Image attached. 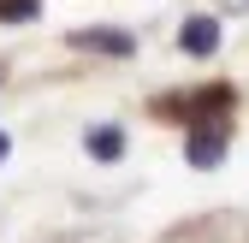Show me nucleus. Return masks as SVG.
I'll return each mask as SVG.
<instances>
[{"label":"nucleus","instance_id":"1","mask_svg":"<svg viewBox=\"0 0 249 243\" xmlns=\"http://www.w3.org/2000/svg\"><path fill=\"white\" fill-rule=\"evenodd\" d=\"M178 48L184 53H213V48H220V18H184V30H178Z\"/></svg>","mask_w":249,"mask_h":243},{"label":"nucleus","instance_id":"2","mask_svg":"<svg viewBox=\"0 0 249 243\" xmlns=\"http://www.w3.org/2000/svg\"><path fill=\"white\" fill-rule=\"evenodd\" d=\"M71 42L77 48H95V53H137V36H131V30H77Z\"/></svg>","mask_w":249,"mask_h":243},{"label":"nucleus","instance_id":"3","mask_svg":"<svg viewBox=\"0 0 249 243\" xmlns=\"http://www.w3.org/2000/svg\"><path fill=\"white\" fill-rule=\"evenodd\" d=\"M220 160H226V137L202 125V131L190 137V166H220Z\"/></svg>","mask_w":249,"mask_h":243},{"label":"nucleus","instance_id":"4","mask_svg":"<svg viewBox=\"0 0 249 243\" xmlns=\"http://www.w3.org/2000/svg\"><path fill=\"white\" fill-rule=\"evenodd\" d=\"M89 155H95V160H119L124 155V131L119 125H95V131H89Z\"/></svg>","mask_w":249,"mask_h":243},{"label":"nucleus","instance_id":"5","mask_svg":"<svg viewBox=\"0 0 249 243\" xmlns=\"http://www.w3.org/2000/svg\"><path fill=\"white\" fill-rule=\"evenodd\" d=\"M0 18H6V24H24V18H36V0H0Z\"/></svg>","mask_w":249,"mask_h":243},{"label":"nucleus","instance_id":"6","mask_svg":"<svg viewBox=\"0 0 249 243\" xmlns=\"http://www.w3.org/2000/svg\"><path fill=\"white\" fill-rule=\"evenodd\" d=\"M0 160H6V131H0Z\"/></svg>","mask_w":249,"mask_h":243},{"label":"nucleus","instance_id":"7","mask_svg":"<svg viewBox=\"0 0 249 243\" xmlns=\"http://www.w3.org/2000/svg\"><path fill=\"white\" fill-rule=\"evenodd\" d=\"M71 243H101V237H71Z\"/></svg>","mask_w":249,"mask_h":243}]
</instances>
